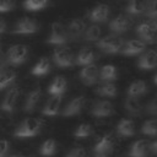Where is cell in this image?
I'll return each instance as SVG.
<instances>
[{
    "instance_id": "obj_46",
    "label": "cell",
    "mask_w": 157,
    "mask_h": 157,
    "mask_svg": "<svg viewBox=\"0 0 157 157\" xmlns=\"http://www.w3.org/2000/svg\"><path fill=\"white\" fill-rule=\"evenodd\" d=\"M97 157H108L107 155H104V156H97Z\"/></svg>"
},
{
    "instance_id": "obj_16",
    "label": "cell",
    "mask_w": 157,
    "mask_h": 157,
    "mask_svg": "<svg viewBox=\"0 0 157 157\" xmlns=\"http://www.w3.org/2000/svg\"><path fill=\"white\" fill-rule=\"evenodd\" d=\"M145 49H146V44L141 39H130V40L125 42L120 53L124 55H128V56H132V55L144 53Z\"/></svg>"
},
{
    "instance_id": "obj_10",
    "label": "cell",
    "mask_w": 157,
    "mask_h": 157,
    "mask_svg": "<svg viewBox=\"0 0 157 157\" xmlns=\"http://www.w3.org/2000/svg\"><path fill=\"white\" fill-rule=\"evenodd\" d=\"M131 23L132 22L130 20V17L121 13V15H118L117 17H114L109 22V29H110V32H113V34H121L130 28Z\"/></svg>"
},
{
    "instance_id": "obj_20",
    "label": "cell",
    "mask_w": 157,
    "mask_h": 157,
    "mask_svg": "<svg viewBox=\"0 0 157 157\" xmlns=\"http://www.w3.org/2000/svg\"><path fill=\"white\" fill-rule=\"evenodd\" d=\"M66 86H67L66 78H65L64 76H56V77L50 82V85L48 86V93H49L50 96L61 97V94L66 91Z\"/></svg>"
},
{
    "instance_id": "obj_22",
    "label": "cell",
    "mask_w": 157,
    "mask_h": 157,
    "mask_svg": "<svg viewBox=\"0 0 157 157\" xmlns=\"http://www.w3.org/2000/svg\"><path fill=\"white\" fill-rule=\"evenodd\" d=\"M40 97H42V91L40 88H34L32 90L27 97H26V101H25V112L27 113H32L33 110H36L39 101H40Z\"/></svg>"
},
{
    "instance_id": "obj_29",
    "label": "cell",
    "mask_w": 157,
    "mask_h": 157,
    "mask_svg": "<svg viewBox=\"0 0 157 157\" xmlns=\"http://www.w3.org/2000/svg\"><path fill=\"white\" fill-rule=\"evenodd\" d=\"M101 34H102V28L98 25L93 23L88 28H86L85 34H83V39L86 42H96V40L101 39Z\"/></svg>"
},
{
    "instance_id": "obj_8",
    "label": "cell",
    "mask_w": 157,
    "mask_h": 157,
    "mask_svg": "<svg viewBox=\"0 0 157 157\" xmlns=\"http://www.w3.org/2000/svg\"><path fill=\"white\" fill-rule=\"evenodd\" d=\"M109 13H110L109 6L105 4H99V5H96L94 7H92L90 10V12L87 13V17L91 22L97 25V23L105 22L109 17Z\"/></svg>"
},
{
    "instance_id": "obj_44",
    "label": "cell",
    "mask_w": 157,
    "mask_h": 157,
    "mask_svg": "<svg viewBox=\"0 0 157 157\" xmlns=\"http://www.w3.org/2000/svg\"><path fill=\"white\" fill-rule=\"evenodd\" d=\"M10 157H25V156H22V155H12Z\"/></svg>"
},
{
    "instance_id": "obj_4",
    "label": "cell",
    "mask_w": 157,
    "mask_h": 157,
    "mask_svg": "<svg viewBox=\"0 0 157 157\" xmlns=\"http://www.w3.org/2000/svg\"><path fill=\"white\" fill-rule=\"evenodd\" d=\"M28 55V48L23 44H16L9 48L7 54L5 56L6 63L11 65H20L26 61Z\"/></svg>"
},
{
    "instance_id": "obj_6",
    "label": "cell",
    "mask_w": 157,
    "mask_h": 157,
    "mask_svg": "<svg viewBox=\"0 0 157 157\" xmlns=\"http://www.w3.org/2000/svg\"><path fill=\"white\" fill-rule=\"evenodd\" d=\"M53 60L59 67H70L74 65V54L70 48H56L53 53Z\"/></svg>"
},
{
    "instance_id": "obj_18",
    "label": "cell",
    "mask_w": 157,
    "mask_h": 157,
    "mask_svg": "<svg viewBox=\"0 0 157 157\" xmlns=\"http://www.w3.org/2000/svg\"><path fill=\"white\" fill-rule=\"evenodd\" d=\"M150 142L147 140H137L135 141L129 150V157H147L150 150Z\"/></svg>"
},
{
    "instance_id": "obj_26",
    "label": "cell",
    "mask_w": 157,
    "mask_h": 157,
    "mask_svg": "<svg viewBox=\"0 0 157 157\" xmlns=\"http://www.w3.org/2000/svg\"><path fill=\"white\" fill-rule=\"evenodd\" d=\"M124 107L125 110L130 114V115H139L142 112V105L141 102L139 101V98L136 97H126L125 102H124Z\"/></svg>"
},
{
    "instance_id": "obj_7",
    "label": "cell",
    "mask_w": 157,
    "mask_h": 157,
    "mask_svg": "<svg viewBox=\"0 0 157 157\" xmlns=\"http://www.w3.org/2000/svg\"><path fill=\"white\" fill-rule=\"evenodd\" d=\"M18 96H20V90H18V86L17 85H12L7 92L5 93L4 98H2V102H1V110L6 112V113H12L15 107H16V103H17V99H18Z\"/></svg>"
},
{
    "instance_id": "obj_34",
    "label": "cell",
    "mask_w": 157,
    "mask_h": 157,
    "mask_svg": "<svg viewBox=\"0 0 157 157\" xmlns=\"http://www.w3.org/2000/svg\"><path fill=\"white\" fill-rule=\"evenodd\" d=\"M39 152H40V155H43V156H53V155L56 152V142H55V140H54V139H48V140H45V141L40 145Z\"/></svg>"
},
{
    "instance_id": "obj_24",
    "label": "cell",
    "mask_w": 157,
    "mask_h": 157,
    "mask_svg": "<svg viewBox=\"0 0 157 157\" xmlns=\"http://www.w3.org/2000/svg\"><path fill=\"white\" fill-rule=\"evenodd\" d=\"M117 132L118 135L123 137H130L135 134V124L131 119L124 118L121 119L117 125Z\"/></svg>"
},
{
    "instance_id": "obj_43",
    "label": "cell",
    "mask_w": 157,
    "mask_h": 157,
    "mask_svg": "<svg viewBox=\"0 0 157 157\" xmlns=\"http://www.w3.org/2000/svg\"><path fill=\"white\" fill-rule=\"evenodd\" d=\"M5 63H6V59H5L4 54L0 52V67H2V66L5 65Z\"/></svg>"
},
{
    "instance_id": "obj_1",
    "label": "cell",
    "mask_w": 157,
    "mask_h": 157,
    "mask_svg": "<svg viewBox=\"0 0 157 157\" xmlns=\"http://www.w3.org/2000/svg\"><path fill=\"white\" fill-rule=\"evenodd\" d=\"M40 121L37 118H26L20 123V125L16 128L13 136L17 139H27L33 137L39 134L40 131Z\"/></svg>"
},
{
    "instance_id": "obj_27",
    "label": "cell",
    "mask_w": 157,
    "mask_h": 157,
    "mask_svg": "<svg viewBox=\"0 0 157 157\" xmlns=\"http://www.w3.org/2000/svg\"><path fill=\"white\" fill-rule=\"evenodd\" d=\"M49 71H50V60L47 56L40 58L31 70L32 75H34V76H43V75L48 74Z\"/></svg>"
},
{
    "instance_id": "obj_13",
    "label": "cell",
    "mask_w": 157,
    "mask_h": 157,
    "mask_svg": "<svg viewBox=\"0 0 157 157\" xmlns=\"http://www.w3.org/2000/svg\"><path fill=\"white\" fill-rule=\"evenodd\" d=\"M137 66L141 70H153L157 67V50L150 49L145 52L137 60Z\"/></svg>"
},
{
    "instance_id": "obj_9",
    "label": "cell",
    "mask_w": 157,
    "mask_h": 157,
    "mask_svg": "<svg viewBox=\"0 0 157 157\" xmlns=\"http://www.w3.org/2000/svg\"><path fill=\"white\" fill-rule=\"evenodd\" d=\"M136 34L139 36V39H141L145 44H152L156 42V31L152 28L150 22H141L140 25L136 26L135 29Z\"/></svg>"
},
{
    "instance_id": "obj_28",
    "label": "cell",
    "mask_w": 157,
    "mask_h": 157,
    "mask_svg": "<svg viewBox=\"0 0 157 157\" xmlns=\"http://www.w3.org/2000/svg\"><path fill=\"white\" fill-rule=\"evenodd\" d=\"M118 72L114 65H104L99 71V80L103 82H112L117 80Z\"/></svg>"
},
{
    "instance_id": "obj_40",
    "label": "cell",
    "mask_w": 157,
    "mask_h": 157,
    "mask_svg": "<svg viewBox=\"0 0 157 157\" xmlns=\"http://www.w3.org/2000/svg\"><path fill=\"white\" fill-rule=\"evenodd\" d=\"M9 148H10L9 141L5 140V139H1L0 140V157H6L7 152H9Z\"/></svg>"
},
{
    "instance_id": "obj_25",
    "label": "cell",
    "mask_w": 157,
    "mask_h": 157,
    "mask_svg": "<svg viewBox=\"0 0 157 157\" xmlns=\"http://www.w3.org/2000/svg\"><path fill=\"white\" fill-rule=\"evenodd\" d=\"M126 93L129 97H136V98L140 96H144L147 93V85L142 80H136V81L130 83Z\"/></svg>"
},
{
    "instance_id": "obj_41",
    "label": "cell",
    "mask_w": 157,
    "mask_h": 157,
    "mask_svg": "<svg viewBox=\"0 0 157 157\" xmlns=\"http://www.w3.org/2000/svg\"><path fill=\"white\" fill-rule=\"evenodd\" d=\"M5 31H6V22L2 18H0V33H4Z\"/></svg>"
},
{
    "instance_id": "obj_30",
    "label": "cell",
    "mask_w": 157,
    "mask_h": 157,
    "mask_svg": "<svg viewBox=\"0 0 157 157\" xmlns=\"http://www.w3.org/2000/svg\"><path fill=\"white\" fill-rule=\"evenodd\" d=\"M94 92H96L98 96H102V97H109V98L115 97L117 93H118L115 85L112 83V82H104V83L101 85L98 88H96Z\"/></svg>"
},
{
    "instance_id": "obj_45",
    "label": "cell",
    "mask_w": 157,
    "mask_h": 157,
    "mask_svg": "<svg viewBox=\"0 0 157 157\" xmlns=\"http://www.w3.org/2000/svg\"><path fill=\"white\" fill-rule=\"evenodd\" d=\"M153 81H155V83H156V85H157V74H156V75H155V77H153Z\"/></svg>"
},
{
    "instance_id": "obj_42",
    "label": "cell",
    "mask_w": 157,
    "mask_h": 157,
    "mask_svg": "<svg viewBox=\"0 0 157 157\" xmlns=\"http://www.w3.org/2000/svg\"><path fill=\"white\" fill-rule=\"evenodd\" d=\"M150 150H151L153 153H156V155H157V140H156V141H153V142L150 145Z\"/></svg>"
},
{
    "instance_id": "obj_36",
    "label": "cell",
    "mask_w": 157,
    "mask_h": 157,
    "mask_svg": "<svg viewBox=\"0 0 157 157\" xmlns=\"http://www.w3.org/2000/svg\"><path fill=\"white\" fill-rule=\"evenodd\" d=\"M145 13L150 20H156L157 21V0H150L147 10H146Z\"/></svg>"
},
{
    "instance_id": "obj_19",
    "label": "cell",
    "mask_w": 157,
    "mask_h": 157,
    "mask_svg": "<svg viewBox=\"0 0 157 157\" xmlns=\"http://www.w3.org/2000/svg\"><path fill=\"white\" fill-rule=\"evenodd\" d=\"M150 0H129L128 5L125 6V11L129 15L139 16L146 12Z\"/></svg>"
},
{
    "instance_id": "obj_12",
    "label": "cell",
    "mask_w": 157,
    "mask_h": 157,
    "mask_svg": "<svg viewBox=\"0 0 157 157\" xmlns=\"http://www.w3.org/2000/svg\"><path fill=\"white\" fill-rule=\"evenodd\" d=\"M98 76H99V71H98L97 65H94V64L86 65L80 71V80L85 85H87V86H91V85L97 83Z\"/></svg>"
},
{
    "instance_id": "obj_37",
    "label": "cell",
    "mask_w": 157,
    "mask_h": 157,
    "mask_svg": "<svg viewBox=\"0 0 157 157\" xmlns=\"http://www.w3.org/2000/svg\"><path fill=\"white\" fill-rule=\"evenodd\" d=\"M66 157H88L87 155V151L83 148V147H74L71 148L67 153H66Z\"/></svg>"
},
{
    "instance_id": "obj_32",
    "label": "cell",
    "mask_w": 157,
    "mask_h": 157,
    "mask_svg": "<svg viewBox=\"0 0 157 157\" xmlns=\"http://www.w3.org/2000/svg\"><path fill=\"white\" fill-rule=\"evenodd\" d=\"M49 4V0H25L23 7L27 11H39L47 7Z\"/></svg>"
},
{
    "instance_id": "obj_14",
    "label": "cell",
    "mask_w": 157,
    "mask_h": 157,
    "mask_svg": "<svg viewBox=\"0 0 157 157\" xmlns=\"http://www.w3.org/2000/svg\"><path fill=\"white\" fill-rule=\"evenodd\" d=\"M86 103V98L83 96H78V97H74L71 101H69V103L65 105L64 110H63V115L64 117H72L76 114H80L81 110L83 109Z\"/></svg>"
},
{
    "instance_id": "obj_5",
    "label": "cell",
    "mask_w": 157,
    "mask_h": 157,
    "mask_svg": "<svg viewBox=\"0 0 157 157\" xmlns=\"http://www.w3.org/2000/svg\"><path fill=\"white\" fill-rule=\"evenodd\" d=\"M39 29V26L36 20L29 17H22L18 18L13 26L12 33L15 34H32L36 33Z\"/></svg>"
},
{
    "instance_id": "obj_39",
    "label": "cell",
    "mask_w": 157,
    "mask_h": 157,
    "mask_svg": "<svg viewBox=\"0 0 157 157\" xmlns=\"http://www.w3.org/2000/svg\"><path fill=\"white\" fill-rule=\"evenodd\" d=\"M146 112L148 114H152V115H157V96L155 98H152L148 104L146 105Z\"/></svg>"
},
{
    "instance_id": "obj_23",
    "label": "cell",
    "mask_w": 157,
    "mask_h": 157,
    "mask_svg": "<svg viewBox=\"0 0 157 157\" xmlns=\"http://www.w3.org/2000/svg\"><path fill=\"white\" fill-rule=\"evenodd\" d=\"M60 103H61V97H58V96H52L47 103L44 104L43 109H42V113L44 115H48V117H54L59 113V108H60Z\"/></svg>"
},
{
    "instance_id": "obj_38",
    "label": "cell",
    "mask_w": 157,
    "mask_h": 157,
    "mask_svg": "<svg viewBox=\"0 0 157 157\" xmlns=\"http://www.w3.org/2000/svg\"><path fill=\"white\" fill-rule=\"evenodd\" d=\"M13 7H15L13 0H0V12L12 11Z\"/></svg>"
},
{
    "instance_id": "obj_17",
    "label": "cell",
    "mask_w": 157,
    "mask_h": 157,
    "mask_svg": "<svg viewBox=\"0 0 157 157\" xmlns=\"http://www.w3.org/2000/svg\"><path fill=\"white\" fill-rule=\"evenodd\" d=\"M113 147H114V141H113L112 135L105 134V135H103V136L96 142L93 150H94V152H96L97 156H104V155L112 152Z\"/></svg>"
},
{
    "instance_id": "obj_21",
    "label": "cell",
    "mask_w": 157,
    "mask_h": 157,
    "mask_svg": "<svg viewBox=\"0 0 157 157\" xmlns=\"http://www.w3.org/2000/svg\"><path fill=\"white\" fill-rule=\"evenodd\" d=\"M97 58V54L93 49L91 48H82L78 54L76 55L75 58V63L77 65H82V66H86V65H90V64H93V61L96 60Z\"/></svg>"
},
{
    "instance_id": "obj_31",
    "label": "cell",
    "mask_w": 157,
    "mask_h": 157,
    "mask_svg": "<svg viewBox=\"0 0 157 157\" xmlns=\"http://www.w3.org/2000/svg\"><path fill=\"white\" fill-rule=\"evenodd\" d=\"M16 77V72L11 69H2L0 70V91L6 88L9 85L13 82Z\"/></svg>"
},
{
    "instance_id": "obj_11",
    "label": "cell",
    "mask_w": 157,
    "mask_h": 157,
    "mask_svg": "<svg viewBox=\"0 0 157 157\" xmlns=\"http://www.w3.org/2000/svg\"><path fill=\"white\" fill-rule=\"evenodd\" d=\"M67 33H69V38L70 40H78L86 31V22L82 18H72L69 25H67Z\"/></svg>"
},
{
    "instance_id": "obj_15",
    "label": "cell",
    "mask_w": 157,
    "mask_h": 157,
    "mask_svg": "<svg viewBox=\"0 0 157 157\" xmlns=\"http://www.w3.org/2000/svg\"><path fill=\"white\" fill-rule=\"evenodd\" d=\"M92 115H94L96 118H105V117H110L114 114V107L109 101H97L92 109H91Z\"/></svg>"
},
{
    "instance_id": "obj_3",
    "label": "cell",
    "mask_w": 157,
    "mask_h": 157,
    "mask_svg": "<svg viewBox=\"0 0 157 157\" xmlns=\"http://www.w3.org/2000/svg\"><path fill=\"white\" fill-rule=\"evenodd\" d=\"M70 40L67 28L61 22H53L52 23V31L50 36L47 39V43L54 44V45H63L66 44Z\"/></svg>"
},
{
    "instance_id": "obj_35",
    "label": "cell",
    "mask_w": 157,
    "mask_h": 157,
    "mask_svg": "<svg viewBox=\"0 0 157 157\" xmlns=\"http://www.w3.org/2000/svg\"><path fill=\"white\" fill-rule=\"evenodd\" d=\"M92 134V126L90 124H81L76 128V130L74 131V136L77 139H85L87 136H90Z\"/></svg>"
},
{
    "instance_id": "obj_2",
    "label": "cell",
    "mask_w": 157,
    "mask_h": 157,
    "mask_svg": "<svg viewBox=\"0 0 157 157\" xmlns=\"http://www.w3.org/2000/svg\"><path fill=\"white\" fill-rule=\"evenodd\" d=\"M124 44L125 40L123 37H119L118 34H110L97 40L96 47L107 54H117L121 52Z\"/></svg>"
},
{
    "instance_id": "obj_33",
    "label": "cell",
    "mask_w": 157,
    "mask_h": 157,
    "mask_svg": "<svg viewBox=\"0 0 157 157\" xmlns=\"http://www.w3.org/2000/svg\"><path fill=\"white\" fill-rule=\"evenodd\" d=\"M141 132L147 136H157V118L146 120L141 126Z\"/></svg>"
}]
</instances>
